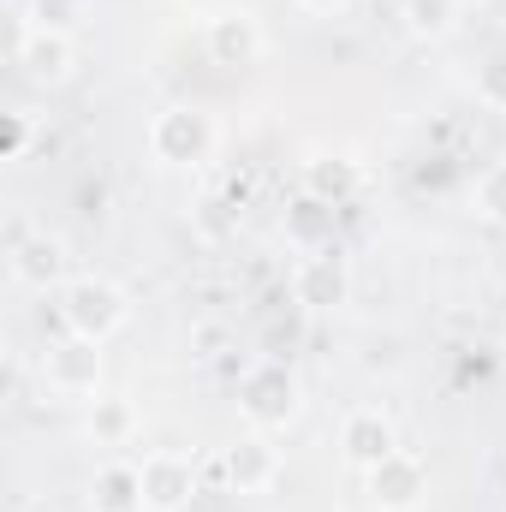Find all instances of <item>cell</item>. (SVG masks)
Segmentation results:
<instances>
[{
  "instance_id": "obj_1",
  "label": "cell",
  "mask_w": 506,
  "mask_h": 512,
  "mask_svg": "<svg viewBox=\"0 0 506 512\" xmlns=\"http://www.w3.org/2000/svg\"><path fill=\"white\" fill-rule=\"evenodd\" d=\"M66 304H72V322L96 340V334H108L114 322H120V292L114 286H96V280H78L72 292H66Z\"/></svg>"
},
{
  "instance_id": "obj_2",
  "label": "cell",
  "mask_w": 506,
  "mask_h": 512,
  "mask_svg": "<svg viewBox=\"0 0 506 512\" xmlns=\"http://www.w3.org/2000/svg\"><path fill=\"white\" fill-rule=\"evenodd\" d=\"M346 447H352V453H358V459H387V453H393V447H387V423H376V417H358V423H352V429H346Z\"/></svg>"
},
{
  "instance_id": "obj_3",
  "label": "cell",
  "mask_w": 506,
  "mask_h": 512,
  "mask_svg": "<svg viewBox=\"0 0 506 512\" xmlns=\"http://www.w3.org/2000/svg\"><path fill=\"white\" fill-rule=\"evenodd\" d=\"M143 495H149L155 507H173V501H185V477H179V465H149V477H143Z\"/></svg>"
},
{
  "instance_id": "obj_4",
  "label": "cell",
  "mask_w": 506,
  "mask_h": 512,
  "mask_svg": "<svg viewBox=\"0 0 506 512\" xmlns=\"http://www.w3.org/2000/svg\"><path fill=\"white\" fill-rule=\"evenodd\" d=\"M30 72H36V78H60V72H66V42H54V36L42 42V36H36V42H30Z\"/></svg>"
},
{
  "instance_id": "obj_5",
  "label": "cell",
  "mask_w": 506,
  "mask_h": 512,
  "mask_svg": "<svg viewBox=\"0 0 506 512\" xmlns=\"http://www.w3.org/2000/svg\"><path fill=\"white\" fill-rule=\"evenodd\" d=\"M447 0H411V30H447Z\"/></svg>"
},
{
  "instance_id": "obj_6",
  "label": "cell",
  "mask_w": 506,
  "mask_h": 512,
  "mask_svg": "<svg viewBox=\"0 0 506 512\" xmlns=\"http://www.w3.org/2000/svg\"><path fill=\"white\" fill-rule=\"evenodd\" d=\"M221 48H227V54H233V48L251 54V24H233V18H227V24H221Z\"/></svg>"
},
{
  "instance_id": "obj_7",
  "label": "cell",
  "mask_w": 506,
  "mask_h": 512,
  "mask_svg": "<svg viewBox=\"0 0 506 512\" xmlns=\"http://www.w3.org/2000/svg\"><path fill=\"white\" fill-rule=\"evenodd\" d=\"M489 209L506 221V173H495V185H489Z\"/></svg>"
},
{
  "instance_id": "obj_8",
  "label": "cell",
  "mask_w": 506,
  "mask_h": 512,
  "mask_svg": "<svg viewBox=\"0 0 506 512\" xmlns=\"http://www.w3.org/2000/svg\"><path fill=\"white\" fill-rule=\"evenodd\" d=\"M310 6H334V0H310Z\"/></svg>"
}]
</instances>
